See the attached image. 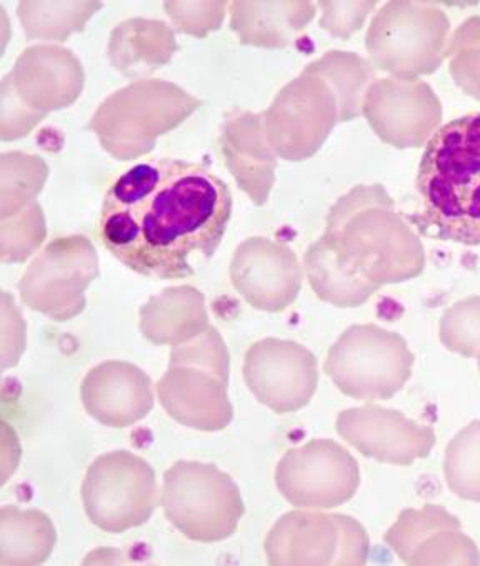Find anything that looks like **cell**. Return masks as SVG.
<instances>
[{
    "label": "cell",
    "mask_w": 480,
    "mask_h": 566,
    "mask_svg": "<svg viewBox=\"0 0 480 566\" xmlns=\"http://www.w3.org/2000/svg\"><path fill=\"white\" fill-rule=\"evenodd\" d=\"M322 240L345 275L376 291L416 279L426 269L419 235L380 184L357 186L341 197Z\"/></svg>",
    "instance_id": "cell-2"
},
{
    "label": "cell",
    "mask_w": 480,
    "mask_h": 566,
    "mask_svg": "<svg viewBox=\"0 0 480 566\" xmlns=\"http://www.w3.org/2000/svg\"><path fill=\"white\" fill-rule=\"evenodd\" d=\"M85 411L98 423L126 429L154 408L153 381L127 361H104L82 381Z\"/></svg>",
    "instance_id": "cell-18"
},
{
    "label": "cell",
    "mask_w": 480,
    "mask_h": 566,
    "mask_svg": "<svg viewBox=\"0 0 480 566\" xmlns=\"http://www.w3.org/2000/svg\"><path fill=\"white\" fill-rule=\"evenodd\" d=\"M439 337L452 354L473 358L480 355V295L463 298L447 308L440 318Z\"/></svg>",
    "instance_id": "cell-24"
},
{
    "label": "cell",
    "mask_w": 480,
    "mask_h": 566,
    "mask_svg": "<svg viewBox=\"0 0 480 566\" xmlns=\"http://www.w3.org/2000/svg\"><path fill=\"white\" fill-rule=\"evenodd\" d=\"M227 385L229 355L219 332L209 327L184 347H174L157 394L174 420L200 432H220L233 418Z\"/></svg>",
    "instance_id": "cell-4"
},
{
    "label": "cell",
    "mask_w": 480,
    "mask_h": 566,
    "mask_svg": "<svg viewBox=\"0 0 480 566\" xmlns=\"http://www.w3.org/2000/svg\"><path fill=\"white\" fill-rule=\"evenodd\" d=\"M82 500L88 520L102 532L124 533L143 526L159 505L153 465L127 450L98 457L85 473Z\"/></svg>",
    "instance_id": "cell-8"
},
{
    "label": "cell",
    "mask_w": 480,
    "mask_h": 566,
    "mask_svg": "<svg viewBox=\"0 0 480 566\" xmlns=\"http://www.w3.org/2000/svg\"><path fill=\"white\" fill-rule=\"evenodd\" d=\"M232 216L229 186L202 164L150 159L112 182L102 202L98 237L140 275L192 276L194 252L216 253Z\"/></svg>",
    "instance_id": "cell-1"
},
{
    "label": "cell",
    "mask_w": 480,
    "mask_h": 566,
    "mask_svg": "<svg viewBox=\"0 0 480 566\" xmlns=\"http://www.w3.org/2000/svg\"><path fill=\"white\" fill-rule=\"evenodd\" d=\"M477 358H479V371H480V355H479V357H477Z\"/></svg>",
    "instance_id": "cell-26"
},
{
    "label": "cell",
    "mask_w": 480,
    "mask_h": 566,
    "mask_svg": "<svg viewBox=\"0 0 480 566\" xmlns=\"http://www.w3.org/2000/svg\"><path fill=\"white\" fill-rule=\"evenodd\" d=\"M449 35L450 21L442 9L424 2H389L371 22L366 48L376 71L419 78L442 65Z\"/></svg>",
    "instance_id": "cell-6"
},
{
    "label": "cell",
    "mask_w": 480,
    "mask_h": 566,
    "mask_svg": "<svg viewBox=\"0 0 480 566\" xmlns=\"http://www.w3.org/2000/svg\"><path fill=\"white\" fill-rule=\"evenodd\" d=\"M334 88L341 107V122L363 114L367 88L376 81V69L371 67L354 52H328L321 61L309 65Z\"/></svg>",
    "instance_id": "cell-20"
},
{
    "label": "cell",
    "mask_w": 480,
    "mask_h": 566,
    "mask_svg": "<svg viewBox=\"0 0 480 566\" xmlns=\"http://www.w3.org/2000/svg\"><path fill=\"white\" fill-rule=\"evenodd\" d=\"M384 539L406 565H480L476 543L440 505L404 510Z\"/></svg>",
    "instance_id": "cell-16"
},
{
    "label": "cell",
    "mask_w": 480,
    "mask_h": 566,
    "mask_svg": "<svg viewBox=\"0 0 480 566\" xmlns=\"http://www.w3.org/2000/svg\"><path fill=\"white\" fill-rule=\"evenodd\" d=\"M271 565H366L369 535L357 520L319 512H291L265 542Z\"/></svg>",
    "instance_id": "cell-9"
},
{
    "label": "cell",
    "mask_w": 480,
    "mask_h": 566,
    "mask_svg": "<svg viewBox=\"0 0 480 566\" xmlns=\"http://www.w3.org/2000/svg\"><path fill=\"white\" fill-rule=\"evenodd\" d=\"M164 513L186 538L217 543L237 532L246 506L229 473L212 463L177 462L164 475Z\"/></svg>",
    "instance_id": "cell-5"
},
{
    "label": "cell",
    "mask_w": 480,
    "mask_h": 566,
    "mask_svg": "<svg viewBox=\"0 0 480 566\" xmlns=\"http://www.w3.org/2000/svg\"><path fill=\"white\" fill-rule=\"evenodd\" d=\"M450 75L470 97L480 101V15L467 19L449 39Z\"/></svg>",
    "instance_id": "cell-23"
},
{
    "label": "cell",
    "mask_w": 480,
    "mask_h": 566,
    "mask_svg": "<svg viewBox=\"0 0 480 566\" xmlns=\"http://www.w3.org/2000/svg\"><path fill=\"white\" fill-rule=\"evenodd\" d=\"M444 475L453 495L480 503V420H473L450 440Z\"/></svg>",
    "instance_id": "cell-22"
},
{
    "label": "cell",
    "mask_w": 480,
    "mask_h": 566,
    "mask_svg": "<svg viewBox=\"0 0 480 566\" xmlns=\"http://www.w3.org/2000/svg\"><path fill=\"white\" fill-rule=\"evenodd\" d=\"M417 190L422 235L480 247V112L440 125L427 142Z\"/></svg>",
    "instance_id": "cell-3"
},
{
    "label": "cell",
    "mask_w": 480,
    "mask_h": 566,
    "mask_svg": "<svg viewBox=\"0 0 480 566\" xmlns=\"http://www.w3.org/2000/svg\"><path fill=\"white\" fill-rule=\"evenodd\" d=\"M304 263L309 282L317 297L335 307H361L377 292L376 289L361 285L345 275L322 239L312 243L311 249L305 252Z\"/></svg>",
    "instance_id": "cell-21"
},
{
    "label": "cell",
    "mask_w": 480,
    "mask_h": 566,
    "mask_svg": "<svg viewBox=\"0 0 480 566\" xmlns=\"http://www.w3.org/2000/svg\"><path fill=\"white\" fill-rule=\"evenodd\" d=\"M268 115L275 149L285 159L299 163L321 149L341 122V107L331 84L307 67L279 94Z\"/></svg>",
    "instance_id": "cell-11"
},
{
    "label": "cell",
    "mask_w": 480,
    "mask_h": 566,
    "mask_svg": "<svg viewBox=\"0 0 480 566\" xmlns=\"http://www.w3.org/2000/svg\"><path fill=\"white\" fill-rule=\"evenodd\" d=\"M244 377L264 407L292 413L307 407L317 390V358L295 342L265 338L249 348Z\"/></svg>",
    "instance_id": "cell-14"
},
{
    "label": "cell",
    "mask_w": 480,
    "mask_h": 566,
    "mask_svg": "<svg viewBox=\"0 0 480 566\" xmlns=\"http://www.w3.org/2000/svg\"><path fill=\"white\" fill-rule=\"evenodd\" d=\"M416 357L406 338L374 324L352 325L332 345L324 370L355 400H389L413 377Z\"/></svg>",
    "instance_id": "cell-7"
},
{
    "label": "cell",
    "mask_w": 480,
    "mask_h": 566,
    "mask_svg": "<svg viewBox=\"0 0 480 566\" xmlns=\"http://www.w3.org/2000/svg\"><path fill=\"white\" fill-rule=\"evenodd\" d=\"M324 19L321 25L332 35L347 39L366 21V15L374 11L377 2H321Z\"/></svg>",
    "instance_id": "cell-25"
},
{
    "label": "cell",
    "mask_w": 480,
    "mask_h": 566,
    "mask_svg": "<svg viewBox=\"0 0 480 566\" xmlns=\"http://www.w3.org/2000/svg\"><path fill=\"white\" fill-rule=\"evenodd\" d=\"M230 276L233 287L252 307L274 314L294 304L302 287L295 253L264 237H252L237 249Z\"/></svg>",
    "instance_id": "cell-17"
},
{
    "label": "cell",
    "mask_w": 480,
    "mask_h": 566,
    "mask_svg": "<svg viewBox=\"0 0 480 566\" xmlns=\"http://www.w3.org/2000/svg\"><path fill=\"white\" fill-rule=\"evenodd\" d=\"M337 433L366 459L397 467L427 459L436 447V432L430 427L373 403L342 411Z\"/></svg>",
    "instance_id": "cell-15"
},
{
    "label": "cell",
    "mask_w": 480,
    "mask_h": 566,
    "mask_svg": "<svg viewBox=\"0 0 480 566\" xmlns=\"http://www.w3.org/2000/svg\"><path fill=\"white\" fill-rule=\"evenodd\" d=\"M275 483L295 509L331 510L354 499L361 470L357 460L334 440H311L282 457Z\"/></svg>",
    "instance_id": "cell-10"
},
{
    "label": "cell",
    "mask_w": 480,
    "mask_h": 566,
    "mask_svg": "<svg viewBox=\"0 0 480 566\" xmlns=\"http://www.w3.org/2000/svg\"><path fill=\"white\" fill-rule=\"evenodd\" d=\"M51 520L38 510L2 509V565H41L55 545Z\"/></svg>",
    "instance_id": "cell-19"
},
{
    "label": "cell",
    "mask_w": 480,
    "mask_h": 566,
    "mask_svg": "<svg viewBox=\"0 0 480 566\" xmlns=\"http://www.w3.org/2000/svg\"><path fill=\"white\" fill-rule=\"evenodd\" d=\"M74 237L58 239L38 256L22 276V302L32 311L64 322L81 314L85 307L84 291L98 275L97 253L87 239L69 259Z\"/></svg>",
    "instance_id": "cell-13"
},
{
    "label": "cell",
    "mask_w": 480,
    "mask_h": 566,
    "mask_svg": "<svg viewBox=\"0 0 480 566\" xmlns=\"http://www.w3.org/2000/svg\"><path fill=\"white\" fill-rule=\"evenodd\" d=\"M363 114L380 140L399 150L427 146L442 124V104L422 78H376Z\"/></svg>",
    "instance_id": "cell-12"
}]
</instances>
